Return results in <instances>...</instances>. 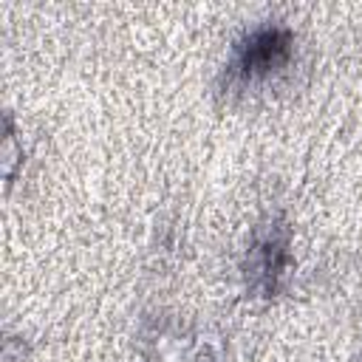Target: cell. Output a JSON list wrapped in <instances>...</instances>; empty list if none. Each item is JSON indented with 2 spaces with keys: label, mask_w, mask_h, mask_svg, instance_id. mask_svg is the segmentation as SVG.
I'll use <instances>...</instances> for the list:
<instances>
[{
  "label": "cell",
  "mask_w": 362,
  "mask_h": 362,
  "mask_svg": "<svg viewBox=\"0 0 362 362\" xmlns=\"http://www.w3.org/2000/svg\"><path fill=\"white\" fill-rule=\"evenodd\" d=\"M294 31L283 23H263L252 31H246L221 74V93L240 96L252 88L266 85L272 76L283 74L294 59Z\"/></svg>",
  "instance_id": "1"
},
{
  "label": "cell",
  "mask_w": 362,
  "mask_h": 362,
  "mask_svg": "<svg viewBox=\"0 0 362 362\" xmlns=\"http://www.w3.org/2000/svg\"><path fill=\"white\" fill-rule=\"evenodd\" d=\"M294 266V229L283 212H269L249 235L240 277L246 297L274 300L286 291Z\"/></svg>",
  "instance_id": "2"
},
{
  "label": "cell",
  "mask_w": 362,
  "mask_h": 362,
  "mask_svg": "<svg viewBox=\"0 0 362 362\" xmlns=\"http://www.w3.org/2000/svg\"><path fill=\"white\" fill-rule=\"evenodd\" d=\"M144 362H218V359L201 337L175 325H161L147 339Z\"/></svg>",
  "instance_id": "3"
}]
</instances>
